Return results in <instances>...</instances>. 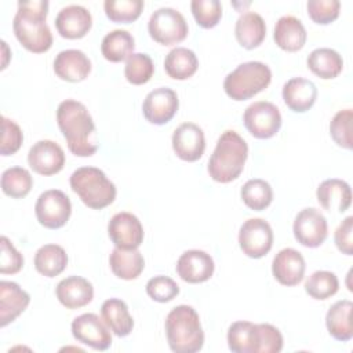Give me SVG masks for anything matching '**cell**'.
Returning <instances> with one entry per match:
<instances>
[{
	"label": "cell",
	"mask_w": 353,
	"mask_h": 353,
	"mask_svg": "<svg viewBox=\"0 0 353 353\" xmlns=\"http://www.w3.org/2000/svg\"><path fill=\"white\" fill-rule=\"evenodd\" d=\"M306 37V29L296 17L284 15L276 22L273 39L281 50L295 52L305 46Z\"/></svg>",
	"instance_id": "d4e9b609"
},
{
	"label": "cell",
	"mask_w": 353,
	"mask_h": 353,
	"mask_svg": "<svg viewBox=\"0 0 353 353\" xmlns=\"http://www.w3.org/2000/svg\"><path fill=\"white\" fill-rule=\"evenodd\" d=\"M106 17L116 23L134 22L143 10L142 0H106L103 3Z\"/></svg>",
	"instance_id": "74e56055"
},
{
	"label": "cell",
	"mask_w": 353,
	"mask_h": 353,
	"mask_svg": "<svg viewBox=\"0 0 353 353\" xmlns=\"http://www.w3.org/2000/svg\"><path fill=\"white\" fill-rule=\"evenodd\" d=\"M68 265V254L58 244H46L36 251L34 268L46 277L61 274Z\"/></svg>",
	"instance_id": "836d02e7"
},
{
	"label": "cell",
	"mask_w": 353,
	"mask_h": 353,
	"mask_svg": "<svg viewBox=\"0 0 353 353\" xmlns=\"http://www.w3.org/2000/svg\"><path fill=\"white\" fill-rule=\"evenodd\" d=\"M57 123L69 150L79 157H90L98 150L95 124L87 108L74 99H65L57 109Z\"/></svg>",
	"instance_id": "6da1fadb"
},
{
	"label": "cell",
	"mask_w": 353,
	"mask_h": 353,
	"mask_svg": "<svg viewBox=\"0 0 353 353\" xmlns=\"http://www.w3.org/2000/svg\"><path fill=\"white\" fill-rule=\"evenodd\" d=\"M199 68L196 54L186 47L172 48L164 59L165 73L175 80H186L192 77Z\"/></svg>",
	"instance_id": "1f68e13d"
},
{
	"label": "cell",
	"mask_w": 353,
	"mask_h": 353,
	"mask_svg": "<svg viewBox=\"0 0 353 353\" xmlns=\"http://www.w3.org/2000/svg\"><path fill=\"white\" fill-rule=\"evenodd\" d=\"M146 294L156 302L165 303L179 294V285L167 276H154L146 283Z\"/></svg>",
	"instance_id": "b9f144b4"
},
{
	"label": "cell",
	"mask_w": 353,
	"mask_h": 353,
	"mask_svg": "<svg viewBox=\"0 0 353 353\" xmlns=\"http://www.w3.org/2000/svg\"><path fill=\"white\" fill-rule=\"evenodd\" d=\"M101 314L109 330L117 336H127L134 328V320L128 306L119 298L106 299L101 306Z\"/></svg>",
	"instance_id": "f1b7e54d"
},
{
	"label": "cell",
	"mask_w": 353,
	"mask_h": 353,
	"mask_svg": "<svg viewBox=\"0 0 353 353\" xmlns=\"http://www.w3.org/2000/svg\"><path fill=\"white\" fill-rule=\"evenodd\" d=\"M154 72V65L152 58L148 54L135 52L132 54L124 68V76L128 83L134 85H141L148 83Z\"/></svg>",
	"instance_id": "f35d334b"
},
{
	"label": "cell",
	"mask_w": 353,
	"mask_h": 353,
	"mask_svg": "<svg viewBox=\"0 0 353 353\" xmlns=\"http://www.w3.org/2000/svg\"><path fill=\"white\" fill-rule=\"evenodd\" d=\"M307 14L319 25H328L339 17L341 3L338 0H309Z\"/></svg>",
	"instance_id": "7bdbcfd3"
},
{
	"label": "cell",
	"mask_w": 353,
	"mask_h": 353,
	"mask_svg": "<svg viewBox=\"0 0 353 353\" xmlns=\"http://www.w3.org/2000/svg\"><path fill=\"white\" fill-rule=\"evenodd\" d=\"M284 103L296 113L309 110L317 99V87L303 77H292L283 85Z\"/></svg>",
	"instance_id": "603a6c76"
},
{
	"label": "cell",
	"mask_w": 353,
	"mask_h": 353,
	"mask_svg": "<svg viewBox=\"0 0 353 353\" xmlns=\"http://www.w3.org/2000/svg\"><path fill=\"white\" fill-rule=\"evenodd\" d=\"M261 328V352L259 353H279L283 349V335L279 328L272 324H259Z\"/></svg>",
	"instance_id": "bcb514c9"
},
{
	"label": "cell",
	"mask_w": 353,
	"mask_h": 353,
	"mask_svg": "<svg viewBox=\"0 0 353 353\" xmlns=\"http://www.w3.org/2000/svg\"><path fill=\"white\" fill-rule=\"evenodd\" d=\"M306 63L312 73L323 80L335 79L343 69V59L339 52L328 47L313 50L309 54Z\"/></svg>",
	"instance_id": "f546056e"
},
{
	"label": "cell",
	"mask_w": 353,
	"mask_h": 353,
	"mask_svg": "<svg viewBox=\"0 0 353 353\" xmlns=\"http://www.w3.org/2000/svg\"><path fill=\"white\" fill-rule=\"evenodd\" d=\"M0 245H1L0 273L1 274H15V273H18L23 266L22 254L12 245V243L6 236H1Z\"/></svg>",
	"instance_id": "f6af8a7d"
},
{
	"label": "cell",
	"mask_w": 353,
	"mask_h": 353,
	"mask_svg": "<svg viewBox=\"0 0 353 353\" xmlns=\"http://www.w3.org/2000/svg\"><path fill=\"white\" fill-rule=\"evenodd\" d=\"M317 201L324 210L345 212L352 204V190L347 182L331 178L323 181L316 190Z\"/></svg>",
	"instance_id": "cb8c5ba5"
},
{
	"label": "cell",
	"mask_w": 353,
	"mask_h": 353,
	"mask_svg": "<svg viewBox=\"0 0 353 353\" xmlns=\"http://www.w3.org/2000/svg\"><path fill=\"white\" fill-rule=\"evenodd\" d=\"M178 276L190 284L204 283L214 274L215 263L210 254L201 250L185 251L176 262Z\"/></svg>",
	"instance_id": "e0dca14e"
},
{
	"label": "cell",
	"mask_w": 353,
	"mask_h": 353,
	"mask_svg": "<svg viewBox=\"0 0 353 353\" xmlns=\"http://www.w3.org/2000/svg\"><path fill=\"white\" fill-rule=\"evenodd\" d=\"M55 26L58 33L65 39H81L91 29L92 17L85 7L70 4L58 12Z\"/></svg>",
	"instance_id": "d6986e66"
},
{
	"label": "cell",
	"mask_w": 353,
	"mask_h": 353,
	"mask_svg": "<svg viewBox=\"0 0 353 353\" xmlns=\"http://www.w3.org/2000/svg\"><path fill=\"white\" fill-rule=\"evenodd\" d=\"M34 212L40 225L47 229H59L70 218L72 203L62 190L50 189L39 196Z\"/></svg>",
	"instance_id": "ba28073f"
},
{
	"label": "cell",
	"mask_w": 353,
	"mask_h": 353,
	"mask_svg": "<svg viewBox=\"0 0 353 353\" xmlns=\"http://www.w3.org/2000/svg\"><path fill=\"white\" fill-rule=\"evenodd\" d=\"M165 335L170 349L175 353H196L204 345L200 317L189 305H179L167 314Z\"/></svg>",
	"instance_id": "277c9868"
},
{
	"label": "cell",
	"mask_w": 353,
	"mask_h": 353,
	"mask_svg": "<svg viewBox=\"0 0 353 353\" xmlns=\"http://www.w3.org/2000/svg\"><path fill=\"white\" fill-rule=\"evenodd\" d=\"M48 14L47 0L19 1L12 21V29L18 41L30 52L41 54L51 48L52 34L46 23Z\"/></svg>",
	"instance_id": "7a4b0ae2"
},
{
	"label": "cell",
	"mask_w": 353,
	"mask_h": 353,
	"mask_svg": "<svg viewBox=\"0 0 353 353\" xmlns=\"http://www.w3.org/2000/svg\"><path fill=\"white\" fill-rule=\"evenodd\" d=\"M353 216H346L335 230L336 248L345 255H353Z\"/></svg>",
	"instance_id": "7dc6e473"
},
{
	"label": "cell",
	"mask_w": 353,
	"mask_h": 353,
	"mask_svg": "<svg viewBox=\"0 0 353 353\" xmlns=\"http://www.w3.org/2000/svg\"><path fill=\"white\" fill-rule=\"evenodd\" d=\"M61 305L68 309H79L88 305L94 298L92 284L80 276H69L61 280L55 288Z\"/></svg>",
	"instance_id": "44dd1931"
},
{
	"label": "cell",
	"mask_w": 353,
	"mask_h": 353,
	"mask_svg": "<svg viewBox=\"0 0 353 353\" xmlns=\"http://www.w3.org/2000/svg\"><path fill=\"white\" fill-rule=\"evenodd\" d=\"M248 156V145L233 130H226L218 138L208 160V174L219 183H229L240 176Z\"/></svg>",
	"instance_id": "3957f363"
},
{
	"label": "cell",
	"mask_w": 353,
	"mask_h": 353,
	"mask_svg": "<svg viewBox=\"0 0 353 353\" xmlns=\"http://www.w3.org/2000/svg\"><path fill=\"white\" fill-rule=\"evenodd\" d=\"M243 121L248 132L258 139L274 137L281 127V114L276 105L268 101H258L247 106Z\"/></svg>",
	"instance_id": "9c48e42d"
},
{
	"label": "cell",
	"mask_w": 353,
	"mask_h": 353,
	"mask_svg": "<svg viewBox=\"0 0 353 353\" xmlns=\"http://www.w3.org/2000/svg\"><path fill=\"white\" fill-rule=\"evenodd\" d=\"M150 37L161 46H172L183 41L188 36V22L185 17L171 7L156 10L148 22Z\"/></svg>",
	"instance_id": "52a82bcc"
},
{
	"label": "cell",
	"mask_w": 353,
	"mask_h": 353,
	"mask_svg": "<svg viewBox=\"0 0 353 353\" xmlns=\"http://www.w3.org/2000/svg\"><path fill=\"white\" fill-rule=\"evenodd\" d=\"M228 346L234 353H259L261 328L251 321H236L228 330Z\"/></svg>",
	"instance_id": "484cf974"
},
{
	"label": "cell",
	"mask_w": 353,
	"mask_h": 353,
	"mask_svg": "<svg viewBox=\"0 0 353 353\" xmlns=\"http://www.w3.org/2000/svg\"><path fill=\"white\" fill-rule=\"evenodd\" d=\"M234 34L239 44L247 50L256 48L266 36V25L263 18L252 11L241 14L234 25Z\"/></svg>",
	"instance_id": "83f0119b"
},
{
	"label": "cell",
	"mask_w": 353,
	"mask_h": 353,
	"mask_svg": "<svg viewBox=\"0 0 353 353\" xmlns=\"http://www.w3.org/2000/svg\"><path fill=\"white\" fill-rule=\"evenodd\" d=\"M172 149L183 161H197L205 150L203 130L194 123H183L172 134Z\"/></svg>",
	"instance_id": "2e32d148"
},
{
	"label": "cell",
	"mask_w": 353,
	"mask_h": 353,
	"mask_svg": "<svg viewBox=\"0 0 353 353\" xmlns=\"http://www.w3.org/2000/svg\"><path fill=\"white\" fill-rule=\"evenodd\" d=\"M72 190L92 210H102L116 199V186L97 167H80L69 179Z\"/></svg>",
	"instance_id": "5b68a950"
},
{
	"label": "cell",
	"mask_w": 353,
	"mask_h": 353,
	"mask_svg": "<svg viewBox=\"0 0 353 353\" xmlns=\"http://www.w3.org/2000/svg\"><path fill=\"white\" fill-rule=\"evenodd\" d=\"M108 236L117 248L135 250L143 241L141 221L131 212H117L108 223Z\"/></svg>",
	"instance_id": "4fadbf2b"
},
{
	"label": "cell",
	"mask_w": 353,
	"mask_h": 353,
	"mask_svg": "<svg viewBox=\"0 0 353 353\" xmlns=\"http://www.w3.org/2000/svg\"><path fill=\"white\" fill-rule=\"evenodd\" d=\"M239 245L250 258L265 256L273 245V230L262 218L247 219L239 232Z\"/></svg>",
	"instance_id": "30bf717a"
},
{
	"label": "cell",
	"mask_w": 353,
	"mask_h": 353,
	"mask_svg": "<svg viewBox=\"0 0 353 353\" xmlns=\"http://www.w3.org/2000/svg\"><path fill=\"white\" fill-rule=\"evenodd\" d=\"M72 334L80 343L95 350H106L112 345L109 327L95 313H84L72 321Z\"/></svg>",
	"instance_id": "7c38bea8"
},
{
	"label": "cell",
	"mask_w": 353,
	"mask_h": 353,
	"mask_svg": "<svg viewBox=\"0 0 353 353\" xmlns=\"http://www.w3.org/2000/svg\"><path fill=\"white\" fill-rule=\"evenodd\" d=\"M190 8L197 25L204 29H211L221 21L222 6L218 0H193Z\"/></svg>",
	"instance_id": "ab89813d"
},
{
	"label": "cell",
	"mask_w": 353,
	"mask_h": 353,
	"mask_svg": "<svg viewBox=\"0 0 353 353\" xmlns=\"http://www.w3.org/2000/svg\"><path fill=\"white\" fill-rule=\"evenodd\" d=\"M22 142H23V134L21 127L15 121L7 119L6 116H1L0 153L3 156L14 154L19 150Z\"/></svg>",
	"instance_id": "ee69618b"
},
{
	"label": "cell",
	"mask_w": 353,
	"mask_h": 353,
	"mask_svg": "<svg viewBox=\"0 0 353 353\" xmlns=\"http://www.w3.org/2000/svg\"><path fill=\"white\" fill-rule=\"evenodd\" d=\"M352 109H343L335 113L330 123V134L334 142L345 149H352Z\"/></svg>",
	"instance_id": "60d3db41"
},
{
	"label": "cell",
	"mask_w": 353,
	"mask_h": 353,
	"mask_svg": "<svg viewBox=\"0 0 353 353\" xmlns=\"http://www.w3.org/2000/svg\"><path fill=\"white\" fill-rule=\"evenodd\" d=\"M135 40L132 34L124 29H114L109 32L101 44V51L105 59L110 62H121L134 54Z\"/></svg>",
	"instance_id": "d6a6232c"
},
{
	"label": "cell",
	"mask_w": 353,
	"mask_h": 353,
	"mask_svg": "<svg viewBox=\"0 0 353 353\" xmlns=\"http://www.w3.org/2000/svg\"><path fill=\"white\" fill-rule=\"evenodd\" d=\"M30 302L29 294L14 281H0V325L6 327L25 312Z\"/></svg>",
	"instance_id": "7402d4cb"
},
{
	"label": "cell",
	"mask_w": 353,
	"mask_h": 353,
	"mask_svg": "<svg viewBox=\"0 0 353 353\" xmlns=\"http://www.w3.org/2000/svg\"><path fill=\"white\" fill-rule=\"evenodd\" d=\"M32 186L33 178L30 172L22 167H11L1 174V190L12 199L25 197Z\"/></svg>",
	"instance_id": "d590c367"
},
{
	"label": "cell",
	"mask_w": 353,
	"mask_h": 353,
	"mask_svg": "<svg viewBox=\"0 0 353 353\" xmlns=\"http://www.w3.org/2000/svg\"><path fill=\"white\" fill-rule=\"evenodd\" d=\"M272 81V70L259 61L240 63L223 81L226 95L234 101H245L263 91Z\"/></svg>",
	"instance_id": "8992f818"
},
{
	"label": "cell",
	"mask_w": 353,
	"mask_h": 353,
	"mask_svg": "<svg viewBox=\"0 0 353 353\" xmlns=\"http://www.w3.org/2000/svg\"><path fill=\"white\" fill-rule=\"evenodd\" d=\"M305 258L294 248L280 250L272 262V272L274 279L287 287L296 285L305 276Z\"/></svg>",
	"instance_id": "ac0fdd59"
},
{
	"label": "cell",
	"mask_w": 353,
	"mask_h": 353,
	"mask_svg": "<svg viewBox=\"0 0 353 353\" xmlns=\"http://www.w3.org/2000/svg\"><path fill=\"white\" fill-rule=\"evenodd\" d=\"M178 108L179 99L176 92L168 87H159L145 97L142 113L149 123L163 125L175 116Z\"/></svg>",
	"instance_id": "5bb4252c"
},
{
	"label": "cell",
	"mask_w": 353,
	"mask_h": 353,
	"mask_svg": "<svg viewBox=\"0 0 353 353\" xmlns=\"http://www.w3.org/2000/svg\"><path fill=\"white\" fill-rule=\"evenodd\" d=\"M339 288V281L335 273L328 270H317L309 276L305 283V291L313 299L324 301L335 295Z\"/></svg>",
	"instance_id": "8d00e7d4"
},
{
	"label": "cell",
	"mask_w": 353,
	"mask_h": 353,
	"mask_svg": "<svg viewBox=\"0 0 353 353\" xmlns=\"http://www.w3.org/2000/svg\"><path fill=\"white\" fill-rule=\"evenodd\" d=\"M109 263L114 276L123 280L137 279L145 268V259L138 248L123 250L114 247L109 256Z\"/></svg>",
	"instance_id": "4dcf8cb0"
},
{
	"label": "cell",
	"mask_w": 353,
	"mask_h": 353,
	"mask_svg": "<svg viewBox=\"0 0 353 353\" xmlns=\"http://www.w3.org/2000/svg\"><path fill=\"white\" fill-rule=\"evenodd\" d=\"M240 196L248 208L254 211H262L270 205L273 200V190L265 179L255 178L247 181L243 185Z\"/></svg>",
	"instance_id": "e575fe53"
},
{
	"label": "cell",
	"mask_w": 353,
	"mask_h": 353,
	"mask_svg": "<svg viewBox=\"0 0 353 353\" xmlns=\"http://www.w3.org/2000/svg\"><path fill=\"white\" fill-rule=\"evenodd\" d=\"M353 302L342 299L335 302L327 312L325 325L332 338L336 341H350L353 338V323H352Z\"/></svg>",
	"instance_id": "4316f807"
},
{
	"label": "cell",
	"mask_w": 353,
	"mask_h": 353,
	"mask_svg": "<svg viewBox=\"0 0 353 353\" xmlns=\"http://www.w3.org/2000/svg\"><path fill=\"white\" fill-rule=\"evenodd\" d=\"M54 72L65 81H83L91 72V61L80 50H63L54 59Z\"/></svg>",
	"instance_id": "ffe728a7"
},
{
	"label": "cell",
	"mask_w": 353,
	"mask_h": 353,
	"mask_svg": "<svg viewBox=\"0 0 353 353\" xmlns=\"http://www.w3.org/2000/svg\"><path fill=\"white\" fill-rule=\"evenodd\" d=\"M294 236L299 244L309 248L321 245L328 236V223L325 216L317 208L301 210L294 221Z\"/></svg>",
	"instance_id": "8fae6325"
},
{
	"label": "cell",
	"mask_w": 353,
	"mask_h": 353,
	"mask_svg": "<svg viewBox=\"0 0 353 353\" xmlns=\"http://www.w3.org/2000/svg\"><path fill=\"white\" fill-rule=\"evenodd\" d=\"M28 163L30 168L40 175H54L63 168L65 153L57 142L41 139L29 149Z\"/></svg>",
	"instance_id": "9a60e30c"
}]
</instances>
